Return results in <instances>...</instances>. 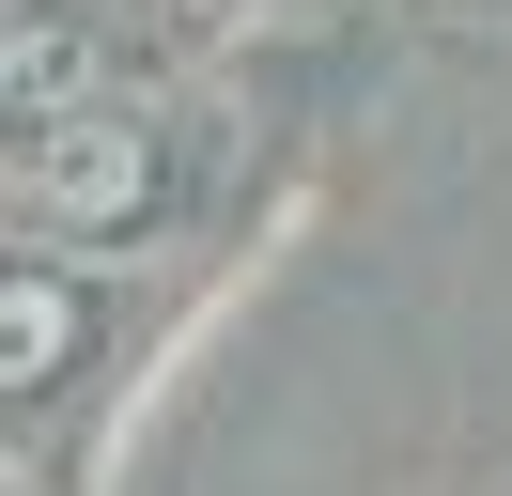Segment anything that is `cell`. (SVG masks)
<instances>
[{"mask_svg": "<svg viewBox=\"0 0 512 496\" xmlns=\"http://www.w3.org/2000/svg\"><path fill=\"white\" fill-rule=\"evenodd\" d=\"M94 78H109V47L78 16H0V124H63V109H94Z\"/></svg>", "mask_w": 512, "mask_h": 496, "instance_id": "obj_2", "label": "cell"}, {"mask_svg": "<svg viewBox=\"0 0 512 496\" xmlns=\"http://www.w3.org/2000/svg\"><path fill=\"white\" fill-rule=\"evenodd\" d=\"M32 202H47V217H78V233H109V217L156 202V140H140V124H109V109L32 124Z\"/></svg>", "mask_w": 512, "mask_h": 496, "instance_id": "obj_1", "label": "cell"}, {"mask_svg": "<svg viewBox=\"0 0 512 496\" xmlns=\"http://www.w3.org/2000/svg\"><path fill=\"white\" fill-rule=\"evenodd\" d=\"M78 341H94V295H78V279H0V403L16 388H47V372H78Z\"/></svg>", "mask_w": 512, "mask_h": 496, "instance_id": "obj_3", "label": "cell"}]
</instances>
